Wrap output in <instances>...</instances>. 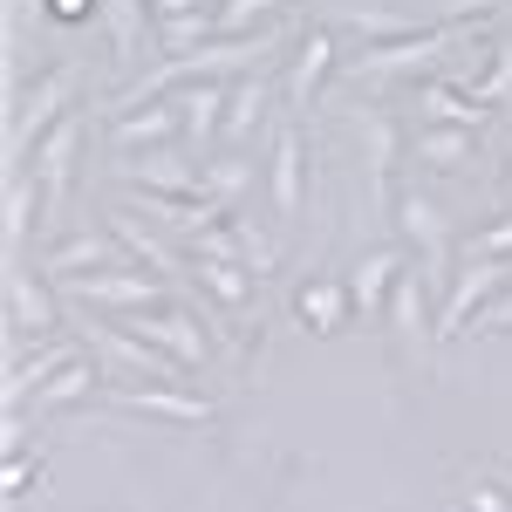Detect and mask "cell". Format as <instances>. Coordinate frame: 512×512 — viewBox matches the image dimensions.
<instances>
[{
	"mask_svg": "<svg viewBox=\"0 0 512 512\" xmlns=\"http://www.w3.org/2000/svg\"><path fill=\"white\" fill-rule=\"evenodd\" d=\"M41 465L35 458H28V451H21V444H14V451H7V499H21V492H28V478H35Z\"/></svg>",
	"mask_w": 512,
	"mask_h": 512,
	"instance_id": "obj_36",
	"label": "cell"
},
{
	"mask_svg": "<svg viewBox=\"0 0 512 512\" xmlns=\"http://www.w3.org/2000/svg\"><path fill=\"white\" fill-rule=\"evenodd\" d=\"M403 280V246H369L362 260L349 267V301L362 321H383L390 315V294Z\"/></svg>",
	"mask_w": 512,
	"mask_h": 512,
	"instance_id": "obj_14",
	"label": "cell"
},
{
	"mask_svg": "<svg viewBox=\"0 0 512 512\" xmlns=\"http://www.w3.org/2000/svg\"><path fill=\"white\" fill-rule=\"evenodd\" d=\"M267 198H274L280 219H301V205H308V137H301V117H280V123H274Z\"/></svg>",
	"mask_w": 512,
	"mask_h": 512,
	"instance_id": "obj_9",
	"label": "cell"
},
{
	"mask_svg": "<svg viewBox=\"0 0 512 512\" xmlns=\"http://www.w3.org/2000/svg\"><path fill=\"white\" fill-rule=\"evenodd\" d=\"M198 41H212V0H205L198 14H178V21H164V28H158V55H192Z\"/></svg>",
	"mask_w": 512,
	"mask_h": 512,
	"instance_id": "obj_30",
	"label": "cell"
},
{
	"mask_svg": "<svg viewBox=\"0 0 512 512\" xmlns=\"http://www.w3.org/2000/svg\"><path fill=\"white\" fill-rule=\"evenodd\" d=\"M185 130V110H178V96H158L151 110H117V117L103 123V137L117 144V151H151V144H171Z\"/></svg>",
	"mask_w": 512,
	"mask_h": 512,
	"instance_id": "obj_17",
	"label": "cell"
},
{
	"mask_svg": "<svg viewBox=\"0 0 512 512\" xmlns=\"http://www.w3.org/2000/svg\"><path fill=\"white\" fill-rule=\"evenodd\" d=\"M110 267H130V246H123L110 226L96 233H76V239H62V246H48L41 253V274L48 280H76V274H110Z\"/></svg>",
	"mask_w": 512,
	"mask_h": 512,
	"instance_id": "obj_12",
	"label": "cell"
},
{
	"mask_svg": "<svg viewBox=\"0 0 512 512\" xmlns=\"http://www.w3.org/2000/svg\"><path fill=\"white\" fill-rule=\"evenodd\" d=\"M294 0H212V35H253V28H267L280 21Z\"/></svg>",
	"mask_w": 512,
	"mask_h": 512,
	"instance_id": "obj_26",
	"label": "cell"
},
{
	"mask_svg": "<svg viewBox=\"0 0 512 512\" xmlns=\"http://www.w3.org/2000/svg\"><path fill=\"white\" fill-rule=\"evenodd\" d=\"M472 96H478V103H506V96H512V41L492 48V69L472 82Z\"/></svg>",
	"mask_w": 512,
	"mask_h": 512,
	"instance_id": "obj_33",
	"label": "cell"
},
{
	"mask_svg": "<svg viewBox=\"0 0 512 512\" xmlns=\"http://www.w3.org/2000/svg\"><path fill=\"white\" fill-rule=\"evenodd\" d=\"M117 410H144V417H171V424H212V403L178 383H103Z\"/></svg>",
	"mask_w": 512,
	"mask_h": 512,
	"instance_id": "obj_13",
	"label": "cell"
},
{
	"mask_svg": "<svg viewBox=\"0 0 512 512\" xmlns=\"http://www.w3.org/2000/svg\"><path fill=\"white\" fill-rule=\"evenodd\" d=\"M506 0H444V21H485V14H499Z\"/></svg>",
	"mask_w": 512,
	"mask_h": 512,
	"instance_id": "obj_37",
	"label": "cell"
},
{
	"mask_svg": "<svg viewBox=\"0 0 512 512\" xmlns=\"http://www.w3.org/2000/svg\"><path fill=\"white\" fill-rule=\"evenodd\" d=\"M294 315H301V328H315V335H342V328H349V315H355L349 274H315V280H301Z\"/></svg>",
	"mask_w": 512,
	"mask_h": 512,
	"instance_id": "obj_19",
	"label": "cell"
},
{
	"mask_svg": "<svg viewBox=\"0 0 512 512\" xmlns=\"http://www.w3.org/2000/svg\"><path fill=\"white\" fill-rule=\"evenodd\" d=\"M198 7H205V0H151V21H178V14H198Z\"/></svg>",
	"mask_w": 512,
	"mask_h": 512,
	"instance_id": "obj_38",
	"label": "cell"
},
{
	"mask_svg": "<svg viewBox=\"0 0 512 512\" xmlns=\"http://www.w3.org/2000/svg\"><path fill=\"white\" fill-rule=\"evenodd\" d=\"M478 21H437V28H417V35H396V41H362V55L349 62L355 82H396V76H424L431 62H444L458 41H472Z\"/></svg>",
	"mask_w": 512,
	"mask_h": 512,
	"instance_id": "obj_2",
	"label": "cell"
},
{
	"mask_svg": "<svg viewBox=\"0 0 512 512\" xmlns=\"http://www.w3.org/2000/svg\"><path fill=\"white\" fill-rule=\"evenodd\" d=\"M512 280V260H465L458 274H451V294L437 301V342H458V335H472L478 308L499 294Z\"/></svg>",
	"mask_w": 512,
	"mask_h": 512,
	"instance_id": "obj_5",
	"label": "cell"
},
{
	"mask_svg": "<svg viewBox=\"0 0 512 512\" xmlns=\"http://www.w3.org/2000/svg\"><path fill=\"white\" fill-rule=\"evenodd\" d=\"M417 110H424V123H451V130H485V117H492L478 96L451 89V82H424L417 89Z\"/></svg>",
	"mask_w": 512,
	"mask_h": 512,
	"instance_id": "obj_25",
	"label": "cell"
},
{
	"mask_svg": "<svg viewBox=\"0 0 512 512\" xmlns=\"http://www.w3.org/2000/svg\"><path fill=\"white\" fill-rule=\"evenodd\" d=\"M342 28H355L362 41L417 35V21H410V14H396V7H369V0H342Z\"/></svg>",
	"mask_w": 512,
	"mask_h": 512,
	"instance_id": "obj_28",
	"label": "cell"
},
{
	"mask_svg": "<svg viewBox=\"0 0 512 512\" xmlns=\"http://www.w3.org/2000/svg\"><path fill=\"white\" fill-rule=\"evenodd\" d=\"M465 260H512V212L492 219V226H478V233L465 239Z\"/></svg>",
	"mask_w": 512,
	"mask_h": 512,
	"instance_id": "obj_34",
	"label": "cell"
},
{
	"mask_svg": "<svg viewBox=\"0 0 512 512\" xmlns=\"http://www.w3.org/2000/svg\"><path fill=\"white\" fill-rule=\"evenodd\" d=\"M472 335H512V280L478 308V321H472Z\"/></svg>",
	"mask_w": 512,
	"mask_h": 512,
	"instance_id": "obj_35",
	"label": "cell"
},
{
	"mask_svg": "<svg viewBox=\"0 0 512 512\" xmlns=\"http://www.w3.org/2000/svg\"><path fill=\"white\" fill-rule=\"evenodd\" d=\"M123 328H137L144 342H158V349H171L185 369H205V355H212V328L192 315V308H178V301H158V308H137V315H123Z\"/></svg>",
	"mask_w": 512,
	"mask_h": 512,
	"instance_id": "obj_6",
	"label": "cell"
},
{
	"mask_svg": "<svg viewBox=\"0 0 512 512\" xmlns=\"http://www.w3.org/2000/svg\"><path fill=\"white\" fill-rule=\"evenodd\" d=\"M76 355H82V349H69V342H48V349L21 355V362L7 369V417H21V410H28V396H35L41 383L55 376V369H69Z\"/></svg>",
	"mask_w": 512,
	"mask_h": 512,
	"instance_id": "obj_23",
	"label": "cell"
},
{
	"mask_svg": "<svg viewBox=\"0 0 512 512\" xmlns=\"http://www.w3.org/2000/svg\"><path fill=\"white\" fill-rule=\"evenodd\" d=\"M7 328L14 342H55L62 328V301L48 274H7Z\"/></svg>",
	"mask_w": 512,
	"mask_h": 512,
	"instance_id": "obj_10",
	"label": "cell"
},
{
	"mask_svg": "<svg viewBox=\"0 0 512 512\" xmlns=\"http://www.w3.org/2000/svg\"><path fill=\"white\" fill-rule=\"evenodd\" d=\"M103 28H110L117 55H137L151 35V0H103Z\"/></svg>",
	"mask_w": 512,
	"mask_h": 512,
	"instance_id": "obj_27",
	"label": "cell"
},
{
	"mask_svg": "<svg viewBox=\"0 0 512 512\" xmlns=\"http://www.w3.org/2000/svg\"><path fill=\"white\" fill-rule=\"evenodd\" d=\"M506 198H512V171H506Z\"/></svg>",
	"mask_w": 512,
	"mask_h": 512,
	"instance_id": "obj_39",
	"label": "cell"
},
{
	"mask_svg": "<svg viewBox=\"0 0 512 512\" xmlns=\"http://www.w3.org/2000/svg\"><path fill=\"white\" fill-rule=\"evenodd\" d=\"M410 158L431 164V171H465L478 158V130H451V123H424L410 137Z\"/></svg>",
	"mask_w": 512,
	"mask_h": 512,
	"instance_id": "obj_24",
	"label": "cell"
},
{
	"mask_svg": "<svg viewBox=\"0 0 512 512\" xmlns=\"http://www.w3.org/2000/svg\"><path fill=\"white\" fill-rule=\"evenodd\" d=\"M62 287L76 294L82 308H110V315H137V308H158V301H171V280L151 274L144 260L110 267V274H76V280H62Z\"/></svg>",
	"mask_w": 512,
	"mask_h": 512,
	"instance_id": "obj_4",
	"label": "cell"
},
{
	"mask_svg": "<svg viewBox=\"0 0 512 512\" xmlns=\"http://www.w3.org/2000/svg\"><path fill=\"white\" fill-rule=\"evenodd\" d=\"M233 233H239V260H246L253 274L267 280V274H274V267H280V246H274V239H267V233H260L253 219H239V212H233Z\"/></svg>",
	"mask_w": 512,
	"mask_h": 512,
	"instance_id": "obj_31",
	"label": "cell"
},
{
	"mask_svg": "<svg viewBox=\"0 0 512 512\" xmlns=\"http://www.w3.org/2000/svg\"><path fill=\"white\" fill-rule=\"evenodd\" d=\"M253 178H260V164L246 158V151H226V158H205V192H212V198H226V205H233V198L246 192Z\"/></svg>",
	"mask_w": 512,
	"mask_h": 512,
	"instance_id": "obj_29",
	"label": "cell"
},
{
	"mask_svg": "<svg viewBox=\"0 0 512 512\" xmlns=\"http://www.w3.org/2000/svg\"><path fill=\"white\" fill-rule=\"evenodd\" d=\"M335 28H301V41H294V55H287V82H280V96H287V117H308L321 96V82L335 76Z\"/></svg>",
	"mask_w": 512,
	"mask_h": 512,
	"instance_id": "obj_8",
	"label": "cell"
},
{
	"mask_svg": "<svg viewBox=\"0 0 512 512\" xmlns=\"http://www.w3.org/2000/svg\"><path fill=\"white\" fill-rule=\"evenodd\" d=\"M76 151H82V117L69 110V117H62V123H55V130L35 144V158L21 164V171H35L41 192H48L41 226H55V219H62V205H69V185H76Z\"/></svg>",
	"mask_w": 512,
	"mask_h": 512,
	"instance_id": "obj_7",
	"label": "cell"
},
{
	"mask_svg": "<svg viewBox=\"0 0 512 512\" xmlns=\"http://www.w3.org/2000/svg\"><path fill=\"white\" fill-rule=\"evenodd\" d=\"M390 226L424 253V287L444 301V294H451V274H458V267H451V219H444V205H437L424 185H396Z\"/></svg>",
	"mask_w": 512,
	"mask_h": 512,
	"instance_id": "obj_3",
	"label": "cell"
},
{
	"mask_svg": "<svg viewBox=\"0 0 512 512\" xmlns=\"http://www.w3.org/2000/svg\"><path fill=\"white\" fill-rule=\"evenodd\" d=\"M267 103H274V69H253V76H233V103H226V130L219 137H233L246 144L260 123H267Z\"/></svg>",
	"mask_w": 512,
	"mask_h": 512,
	"instance_id": "obj_22",
	"label": "cell"
},
{
	"mask_svg": "<svg viewBox=\"0 0 512 512\" xmlns=\"http://www.w3.org/2000/svg\"><path fill=\"white\" fill-rule=\"evenodd\" d=\"M192 287L205 294V301H219L233 321H246V315H253V301H260V274H253L246 260H198Z\"/></svg>",
	"mask_w": 512,
	"mask_h": 512,
	"instance_id": "obj_18",
	"label": "cell"
},
{
	"mask_svg": "<svg viewBox=\"0 0 512 512\" xmlns=\"http://www.w3.org/2000/svg\"><path fill=\"white\" fill-rule=\"evenodd\" d=\"M458 512H512V485H499L492 472L465 478V492H458Z\"/></svg>",
	"mask_w": 512,
	"mask_h": 512,
	"instance_id": "obj_32",
	"label": "cell"
},
{
	"mask_svg": "<svg viewBox=\"0 0 512 512\" xmlns=\"http://www.w3.org/2000/svg\"><path fill=\"white\" fill-rule=\"evenodd\" d=\"M431 287H424V274H410V267H403V280H396V294H390V328H396V342H403V349L410 355H424L437 342V315H431Z\"/></svg>",
	"mask_w": 512,
	"mask_h": 512,
	"instance_id": "obj_16",
	"label": "cell"
},
{
	"mask_svg": "<svg viewBox=\"0 0 512 512\" xmlns=\"http://www.w3.org/2000/svg\"><path fill=\"white\" fill-rule=\"evenodd\" d=\"M110 233L130 246V260H144L151 274H164V280H192V267L164 246V233H144V219L137 212H123V205H110Z\"/></svg>",
	"mask_w": 512,
	"mask_h": 512,
	"instance_id": "obj_21",
	"label": "cell"
},
{
	"mask_svg": "<svg viewBox=\"0 0 512 512\" xmlns=\"http://www.w3.org/2000/svg\"><path fill=\"white\" fill-rule=\"evenodd\" d=\"M117 171L123 185H144V192H205V171H192L185 151L171 144H151V151H117Z\"/></svg>",
	"mask_w": 512,
	"mask_h": 512,
	"instance_id": "obj_11",
	"label": "cell"
},
{
	"mask_svg": "<svg viewBox=\"0 0 512 512\" xmlns=\"http://www.w3.org/2000/svg\"><path fill=\"white\" fill-rule=\"evenodd\" d=\"M89 396H103V362H96V355H76L69 369H55V376L28 396V410H21V417H55V410L89 403Z\"/></svg>",
	"mask_w": 512,
	"mask_h": 512,
	"instance_id": "obj_20",
	"label": "cell"
},
{
	"mask_svg": "<svg viewBox=\"0 0 512 512\" xmlns=\"http://www.w3.org/2000/svg\"><path fill=\"white\" fill-rule=\"evenodd\" d=\"M349 123H355V137H362V158H369V185H376V205H383V219H390V198H396V185H390V171H396V117L390 110H349Z\"/></svg>",
	"mask_w": 512,
	"mask_h": 512,
	"instance_id": "obj_15",
	"label": "cell"
},
{
	"mask_svg": "<svg viewBox=\"0 0 512 512\" xmlns=\"http://www.w3.org/2000/svg\"><path fill=\"white\" fill-rule=\"evenodd\" d=\"M76 89H82V69L76 62H55V69H41V82H28L14 96V110H7V171H21V164L35 158V144L69 117Z\"/></svg>",
	"mask_w": 512,
	"mask_h": 512,
	"instance_id": "obj_1",
	"label": "cell"
}]
</instances>
